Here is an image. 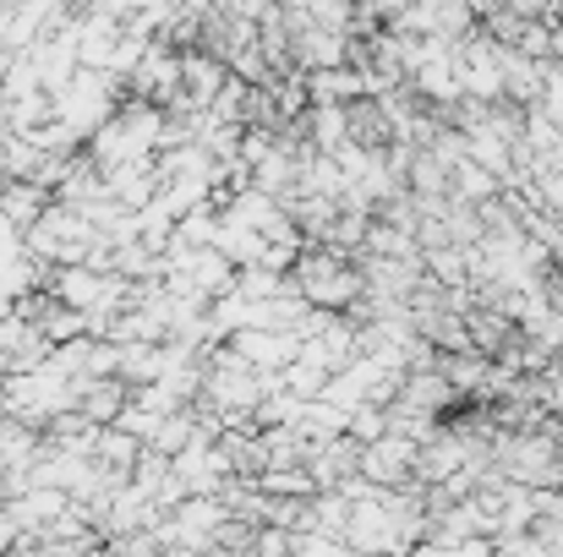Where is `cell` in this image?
I'll return each instance as SVG.
<instances>
[{"label": "cell", "instance_id": "cell-1", "mask_svg": "<svg viewBox=\"0 0 563 557\" xmlns=\"http://www.w3.org/2000/svg\"><path fill=\"white\" fill-rule=\"evenodd\" d=\"M5 186H11V181H5V170H0V191H5Z\"/></svg>", "mask_w": 563, "mask_h": 557}]
</instances>
